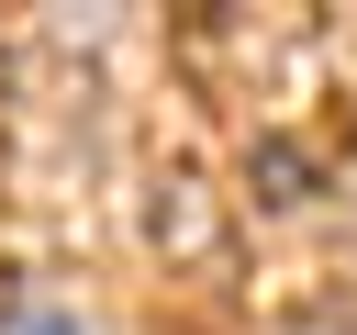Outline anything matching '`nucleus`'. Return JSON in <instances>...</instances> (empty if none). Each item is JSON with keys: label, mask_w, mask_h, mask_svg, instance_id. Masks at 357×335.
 <instances>
[{"label": "nucleus", "mask_w": 357, "mask_h": 335, "mask_svg": "<svg viewBox=\"0 0 357 335\" xmlns=\"http://www.w3.org/2000/svg\"><path fill=\"white\" fill-rule=\"evenodd\" d=\"M22 335H78V324H67V313H33V324H22Z\"/></svg>", "instance_id": "nucleus-1"}, {"label": "nucleus", "mask_w": 357, "mask_h": 335, "mask_svg": "<svg viewBox=\"0 0 357 335\" xmlns=\"http://www.w3.org/2000/svg\"><path fill=\"white\" fill-rule=\"evenodd\" d=\"M301 335H357V324H335V313H324V324H301Z\"/></svg>", "instance_id": "nucleus-2"}]
</instances>
